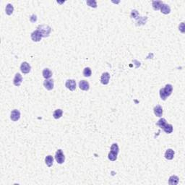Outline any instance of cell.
I'll return each mask as SVG.
<instances>
[{"instance_id":"cell-17","label":"cell","mask_w":185,"mask_h":185,"mask_svg":"<svg viewBox=\"0 0 185 185\" xmlns=\"http://www.w3.org/2000/svg\"><path fill=\"white\" fill-rule=\"evenodd\" d=\"M42 74H43V77H44L45 79H49V78H50V77L52 76L51 71L49 70V69H48V68H46V69L43 70Z\"/></svg>"},{"instance_id":"cell-11","label":"cell","mask_w":185,"mask_h":185,"mask_svg":"<svg viewBox=\"0 0 185 185\" xmlns=\"http://www.w3.org/2000/svg\"><path fill=\"white\" fill-rule=\"evenodd\" d=\"M79 87H80V88L81 90L87 91L89 90L90 85H89V83H87V81L81 80L80 81V83H79Z\"/></svg>"},{"instance_id":"cell-20","label":"cell","mask_w":185,"mask_h":185,"mask_svg":"<svg viewBox=\"0 0 185 185\" xmlns=\"http://www.w3.org/2000/svg\"><path fill=\"white\" fill-rule=\"evenodd\" d=\"M5 11H6V14H8V15H11V14H12L13 11H14V7H13V6L11 4H8L6 6Z\"/></svg>"},{"instance_id":"cell-4","label":"cell","mask_w":185,"mask_h":185,"mask_svg":"<svg viewBox=\"0 0 185 185\" xmlns=\"http://www.w3.org/2000/svg\"><path fill=\"white\" fill-rule=\"evenodd\" d=\"M42 38H43V35H42L41 31H39V30H36V31H33L31 33V39L33 41H40L41 40Z\"/></svg>"},{"instance_id":"cell-22","label":"cell","mask_w":185,"mask_h":185,"mask_svg":"<svg viewBox=\"0 0 185 185\" xmlns=\"http://www.w3.org/2000/svg\"><path fill=\"white\" fill-rule=\"evenodd\" d=\"M117 155H118V153H116L115 152L110 151V153H108V159L112 161H115L117 159Z\"/></svg>"},{"instance_id":"cell-9","label":"cell","mask_w":185,"mask_h":185,"mask_svg":"<svg viewBox=\"0 0 185 185\" xmlns=\"http://www.w3.org/2000/svg\"><path fill=\"white\" fill-rule=\"evenodd\" d=\"M110 80V75L108 72H104L103 73L101 77V82L103 85H107L109 83Z\"/></svg>"},{"instance_id":"cell-24","label":"cell","mask_w":185,"mask_h":185,"mask_svg":"<svg viewBox=\"0 0 185 185\" xmlns=\"http://www.w3.org/2000/svg\"><path fill=\"white\" fill-rule=\"evenodd\" d=\"M156 124H157L158 126H159L161 129H163V128L164 127V126L166 124V119H165L162 118V119H161L160 120L158 121V122L156 123Z\"/></svg>"},{"instance_id":"cell-13","label":"cell","mask_w":185,"mask_h":185,"mask_svg":"<svg viewBox=\"0 0 185 185\" xmlns=\"http://www.w3.org/2000/svg\"><path fill=\"white\" fill-rule=\"evenodd\" d=\"M174 151L172 149H168L165 153V158L167 160H172L174 157Z\"/></svg>"},{"instance_id":"cell-15","label":"cell","mask_w":185,"mask_h":185,"mask_svg":"<svg viewBox=\"0 0 185 185\" xmlns=\"http://www.w3.org/2000/svg\"><path fill=\"white\" fill-rule=\"evenodd\" d=\"M179 180V179L178 176H175V175L171 176V177L169 178V180H168V184L170 185L178 184Z\"/></svg>"},{"instance_id":"cell-3","label":"cell","mask_w":185,"mask_h":185,"mask_svg":"<svg viewBox=\"0 0 185 185\" xmlns=\"http://www.w3.org/2000/svg\"><path fill=\"white\" fill-rule=\"evenodd\" d=\"M55 159H56V162L60 164H62L64 162L65 157H64V155L63 153L62 150L59 149L56 151V154H55Z\"/></svg>"},{"instance_id":"cell-12","label":"cell","mask_w":185,"mask_h":185,"mask_svg":"<svg viewBox=\"0 0 185 185\" xmlns=\"http://www.w3.org/2000/svg\"><path fill=\"white\" fill-rule=\"evenodd\" d=\"M153 111L155 115L158 116V117H161V116H162V115H163V108H162V107H161V106H159V105L155 106Z\"/></svg>"},{"instance_id":"cell-7","label":"cell","mask_w":185,"mask_h":185,"mask_svg":"<svg viewBox=\"0 0 185 185\" xmlns=\"http://www.w3.org/2000/svg\"><path fill=\"white\" fill-rule=\"evenodd\" d=\"M65 86H66V88H68L70 91H75V88H76V82H75V80H68L66 81Z\"/></svg>"},{"instance_id":"cell-26","label":"cell","mask_w":185,"mask_h":185,"mask_svg":"<svg viewBox=\"0 0 185 185\" xmlns=\"http://www.w3.org/2000/svg\"><path fill=\"white\" fill-rule=\"evenodd\" d=\"M139 16V13L137 12V10H132V13H131V18H137Z\"/></svg>"},{"instance_id":"cell-18","label":"cell","mask_w":185,"mask_h":185,"mask_svg":"<svg viewBox=\"0 0 185 185\" xmlns=\"http://www.w3.org/2000/svg\"><path fill=\"white\" fill-rule=\"evenodd\" d=\"M62 114L63 112L62 109H56V110H55V111L54 112V113H53V116H54V119H58L62 116Z\"/></svg>"},{"instance_id":"cell-23","label":"cell","mask_w":185,"mask_h":185,"mask_svg":"<svg viewBox=\"0 0 185 185\" xmlns=\"http://www.w3.org/2000/svg\"><path fill=\"white\" fill-rule=\"evenodd\" d=\"M91 74H92V72H91V70L90 67H86L83 70V75L85 77H91Z\"/></svg>"},{"instance_id":"cell-27","label":"cell","mask_w":185,"mask_h":185,"mask_svg":"<svg viewBox=\"0 0 185 185\" xmlns=\"http://www.w3.org/2000/svg\"><path fill=\"white\" fill-rule=\"evenodd\" d=\"M179 31L184 33V23H182L181 25H179Z\"/></svg>"},{"instance_id":"cell-1","label":"cell","mask_w":185,"mask_h":185,"mask_svg":"<svg viewBox=\"0 0 185 185\" xmlns=\"http://www.w3.org/2000/svg\"><path fill=\"white\" fill-rule=\"evenodd\" d=\"M173 91V87L170 84H168L165 86L164 88H161L160 90V96L162 100L165 101L167 97L170 96Z\"/></svg>"},{"instance_id":"cell-28","label":"cell","mask_w":185,"mask_h":185,"mask_svg":"<svg viewBox=\"0 0 185 185\" xmlns=\"http://www.w3.org/2000/svg\"><path fill=\"white\" fill-rule=\"evenodd\" d=\"M30 20H31V21L32 23H34V22H35V21L37 20V17H36V15H35V14H33L31 17V18H30Z\"/></svg>"},{"instance_id":"cell-2","label":"cell","mask_w":185,"mask_h":185,"mask_svg":"<svg viewBox=\"0 0 185 185\" xmlns=\"http://www.w3.org/2000/svg\"><path fill=\"white\" fill-rule=\"evenodd\" d=\"M38 30L41 31L43 37H48L51 31V28H50L49 25H39L38 27Z\"/></svg>"},{"instance_id":"cell-14","label":"cell","mask_w":185,"mask_h":185,"mask_svg":"<svg viewBox=\"0 0 185 185\" xmlns=\"http://www.w3.org/2000/svg\"><path fill=\"white\" fill-rule=\"evenodd\" d=\"M161 11L163 14H169L170 12H171V8H170V7H169L168 4H163V5H162L161 7Z\"/></svg>"},{"instance_id":"cell-21","label":"cell","mask_w":185,"mask_h":185,"mask_svg":"<svg viewBox=\"0 0 185 185\" xmlns=\"http://www.w3.org/2000/svg\"><path fill=\"white\" fill-rule=\"evenodd\" d=\"M163 129L164 130V132L167 134H170L173 132V126L170 124H167L164 126V127L163 128Z\"/></svg>"},{"instance_id":"cell-6","label":"cell","mask_w":185,"mask_h":185,"mask_svg":"<svg viewBox=\"0 0 185 185\" xmlns=\"http://www.w3.org/2000/svg\"><path fill=\"white\" fill-rule=\"evenodd\" d=\"M20 118V112L18 111V109H14L12 111L10 114V119L13 122H17Z\"/></svg>"},{"instance_id":"cell-19","label":"cell","mask_w":185,"mask_h":185,"mask_svg":"<svg viewBox=\"0 0 185 185\" xmlns=\"http://www.w3.org/2000/svg\"><path fill=\"white\" fill-rule=\"evenodd\" d=\"M45 162H46V164L49 167H51V166L53 165V162H54V158H53V157L51 156H46L45 158Z\"/></svg>"},{"instance_id":"cell-16","label":"cell","mask_w":185,"mask_h":185,"mask_svg":"<svg viewBox=\"0 0 185 185\" xmlns=\"http://www.w3.org/2000/svg\"><path fill=\"white\" fill-rule=\"evenodd\" d=\"M163 2L161 1H153L152 2V5L155 10H158L161 9V6L163 5Z\"/></svg>"},{"instance_id":"cell-25","label":"cell","mask_w":185,"mask_h":185,"mask_svg":"<svg viewBox=\"0 0 185 185\" xmlns=\"http://www.w3.org/2000/svg\"><path fill=\"white\" fill-rule=\"evenodd\" d=\"M87 4L88 6H90L91 7H93V8H96L97 7V3L95 1H92V0H90V1H87Z\"/></svg>"},{"instance_id":"cell-8","label":"cell","mask_w":185,"mask_h":185,"mask_svg":"<svg viewBox=\"0 0 185 185\" xmlns=\"http://www.w3.org/2000/svg\"><path fill=\"white\" fill-rule=\"evenodd\" d=\"M23 81V77L20 73H17L14 76V80H13V83L15 86H20Z\"/></svg>"},{"instance_id":"cell-10","label":"cell","mask_w":185,"mask_h":185,"mask_svg":"<svg viewBox=\"0 0 185 185\" xmlns=\"http://www.w3.org/2000/svg\"><path fill=\"white\" fill-rule=\"evenodd\" d=\"M43 85L48 91H51L54 88V80H46L43 82Z\"/></svg>"},{"instance_id":"cell-5","label":"cell","mask_w":185,"mask_h":185,"mask_svg":"<svg viewBox=\"0 0 185 185\" xmlns=\"http://www.w3.org/2000/svg\"><path fill=\"white\" fill-rule=\"evenodd\" d=\"M31 65H30V64H29L28 62H23L22 64H21L20 70L23 73H24V74L29 73V72H30V71H31Z\"/></svg>"}]
</instances>
